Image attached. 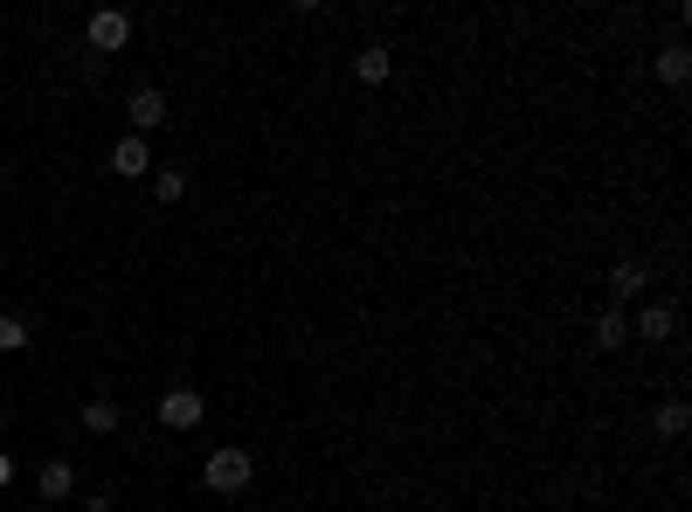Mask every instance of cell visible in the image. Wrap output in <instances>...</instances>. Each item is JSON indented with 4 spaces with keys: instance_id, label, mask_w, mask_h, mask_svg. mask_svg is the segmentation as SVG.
I'll use <instances>...</instances> for the list:
<instances>
[{
    "instance_id": "obj_1",
    "label": "cell",
    "mask_w": 692,
    "mask_h": 512,
    "mask_svg": "<svg viewBox=\"0 0 692 512\" xmlns=\"http://www.w3.org/2000/svg\"><path fill=\"white\" fill-rule=\"evenodd\" d=\"M250 478H256V458L242 444H222V450H209V464H201V485L215 491V499H236V491H250Z\"/></svg>"
},
{
    "instance_id": "obj_2",
    "label": "cell",
    "mask_w": 692,
    "mask_h": 512,
    "mask_svg": "<svg viewBox=\"0 0 692 512\" xmlns=\"http://www.w3.org/2000/svg\"><path fill=\"white\" fill-rule=\"evenodd\" d=\"M84 35H90V55H98V63H111V55L133 42V14H125V8H98Z\"/></svg>"
},
{
    "instance_id": "obj_3",
    "label": "cell",
    "mask_w": 692,
    "mask_h": 512,
    "mask_svg": "<svg viewBox=\"0 0 692 512\" xmlns=\"http://www.w3.org/2000/svg\"><path fill=\"white\" fill-rule=\"evenodd\" d=\"M201 415H209L201 388H166V395H160V423H166V429H194Z\"/></svg>"
},
{
    "instance_id": "obj_4",
    "label": "cell",
    "mask_w": 692,
    "mask_h": 512,
    "mask_svg": "<svg viewBox=\"0 0 692 512\" xmlns=\"http://www.w3.org/2000/svg\"><path fill=\"white\" fill-rule=\"evenodd\" d=\"M125 118H133V139H146V132H160L166 125V98L153 84H139L133 98H125Z\"/></svg>"
},
{
    "instance_id": "obj_5",
    "label": "cell",
    "mask_w": 692,
    "mask_h": 512,
    "mask_svg": "<svg viewBox=\"0 0 692 512\" xmlns=\"http://www.w3.org/2000/svg\"><path fill=\"white\" fill-rule=\"evenodd\" d=\"M111 174H118V180H139V174H153V146L125 132V139L111 146Z\"/></svg>"
},
{
    "instance_id": "obj_6",
    "label": "cell",
    "mask_w": 692,
    "mask_h": 512,
    "mask_svg": "<svg viewBox=\"0 0 692 512\" xmlns=\"http://www.w3.org/2000/svg\"><path fill=\"white\" fill-rule=\"evenodd\" d=\"M630 333L671 339V333H679V305H671V298H644V305H638V326H630Z\"/></svg>"
},
{
    "instance_id": "obj_7",
    "label": "cell",
    "mask_w": 692,
    "mask_h": 512,
    "mask_svg": "<svg viewBox=\"0 0 692 512\" xmlns=\"http://www.w3.org/2000/svg\"><path fill=\"white\" fill-rule=\"evenodd\" d=\"M35 491H42V499H70V491H77V464H70V458H49L42 471H35Z\"/></svg>"
},
{
    "instance_id": "obj_8",
    "label": "cell",
    "mask_w": 692,
    "mask_h": 512,
    "mask_svg": "<svg viewBox=\"0 0 692 512\" xmlns=\"http://www.w3.org/2000/svg\"><path fill=\"white\" fill-rule=\"evenodd\" d=\"M118 423H125L118 395H90V402H84V429L90 436H118Z\"/></svg>"
},
{
    "instance_id": "obj_9",
    "label": "cell",
    "mask_w": 692,
    "mask_h": 512,
    "mask_svg": "<svg viewBox=\"0 0 692 512\" xmlns=\"http://www.w3.org/2000/svg\"><path fill=\"white\" fill-rule=\"evenodd\" d=\"M644 284H651L644 263H616V271H609V298H616V305H638V298H644Z\"/></svg>"
},
{
    "instance_id": "obj_10",
    "label": "cell",
    "mask_w": 692,
    "mask_h": 512,
    "mask_svg": "<svg viewBox=\"0 0 692 512\" xmlns=\"http://www.w3.org/2000/svg\"><path fill=\"white\" fill-rule=\"evenodd\" d=\"M388 70H395V55H388L381 42H367L361 55H353V77L361 84H388Z\"/></svg>"
},
{
    "instance_id": "obj_11",
    "label": "cell",
    "mask_w": 692,
    "mask_h": 512,
    "mask_svg": "<svg viewBox=\"0 0 692 512\" xmlns=\"http://www.w3.org/2000/svg\"><path fill=\"white\" fill-rule=\"evenodd\" d=\"M692 77V49L685 42H665L658 49V84H685Z\"/></svg>"
},
{
    "instance_id": "obj_12",
    "label": "cell",
    "mask_w": 692,
    "mask_h": 512,
    "mask_svg": "<svg viewBox=\"0 0 692 512\" xmlns=\"http://www.w3.org/2000/svg\"><path fill=\"white\" fill-rule=\"evenodd\" d=\"M624 339H630V319L624 312H595V347H603V353H616V347H624Z\"/></svg>"
},
{
    "instance_id": "obj_13",
    "label": "cell",
    "mask_w": 692,
    "mask_h": 512,
    "mask_svg": "<svg viewBox=\"0 0 692 512\" xmlns=\"http://www.w3.org/2000/svg\"><path fill=\"white\" fill-rule=\"evenodd\" d=\"M180 195H187V174H180V166H160V174H153V201L174 208Z\"/></svg>"
},
{
    "instance_id": "obj_14",
    "label": "cell",
    "mask_w": 692,
    "mask_h": 512,
    "mask_svg": "<svg viewBox=\"0 0 692 512\" xmlns=\"http://www.w3.org/2000/svg\"><path fill=\"white\" fill-rule=\"evenodd\" d=\"M685 429H692V409L685 402H665L658 409V436H685Z\"/></svg>"
},
{
    "instance_id": "obj_15",
    "label": "cell",
    "mask_w": 692,
    "mask_h": 512,
    "mask_svg": "<svg viewBox=\"0 0 692 512\" xmlns=\"http://www.w3.org/2000/svg\"><path fill=\"white\" fill-rule=\"evenodd\" d=\"M22 347H28V326L14 312H0V353H22Z\"/></svg>"
},
{
    "instance_id": "obj_16",
    "label": "cell",
    "mask_w": 692,
    "mask_h": 512,
    "mask_svg": "<svg viewBox=\"0 0 692 512\" xmlns=\"http://www.w3.org/2000/svg\"><path fill=\"white\" fill-rule=\"evenodd\" d=\"M14 485V464H8V450H0V491H8Z\"/></svg>"
},
{
    "instance_id": "obj_17",
    "label": "cell",
    "mask_w": 692,
    "mask_h": 512,
    "mask_svg": "<svg viewBox=\"0 0 692 512\" xmlns=\"http://www.w3.org/2000/svg\"><path fill=\"white\" fill-rule=\"evenodd\" d=\"M84 512H111V499H104V491H98V499H84Z\"/></svg>"
},
{
    "instance_id": "obj_18",
    "label": "cell",
    "mask_w": 692,
    "mask_h": 512,
    "mask_svg": "<svg viewBox=\"0 0 692 512\" xmlns=\"http://www.w3.org/2000/svg\"><path fill=\"white\" fill-rule=\"evenodd\" d=\"M0 436H8V409H0Z\"/></svg>"
}]
</instances>
